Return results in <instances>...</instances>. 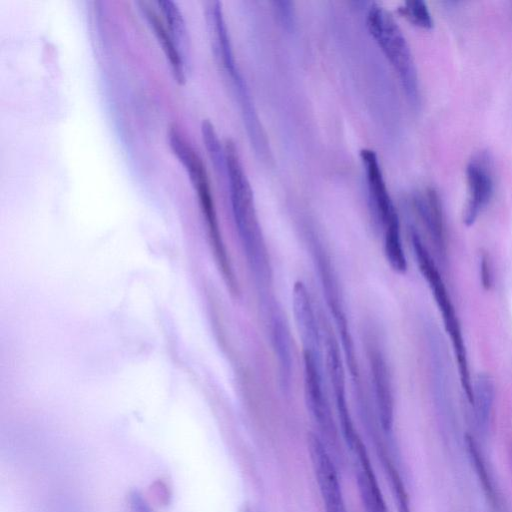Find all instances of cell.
<instances>
[{"instance_id":"cell-1","label":"cell","mask_w":512,"mask_h":512,"mask_svg":"<svg viewBox=\"0 0 512 512\" xmlns=\"http://www.w3.org/2000/svg\"><path fill=\"white\" fill-rule=\"evenodd\" d=\"M224 150L232 211L237 231L254 277L258 281L267 282L271 276V267L255 209L252 188L243 170L234 142L227 140Z\"/></svg>"},{"instance_id":"cell-2","label":"cell","mask_w":512,"mask_h":512,"mask_svg":"<svg viewBox=\"0 0 512 512\" xmlns=\"http://www.w3.org/2000/svg\"><path fill=\"white\" fill-rule=\"evenodd\" d=\"M411 242L419 270L428 283L431 293L435 299V303L441 313L444 328L450 338L457 362L461 387L465 393L467 401L472 404L473 389L468 365L467 350L461 325L451 297L447 291L438 267L415 230L411 231Z\"/></svg>"},{"instance_id":"cell-3","label":"cell","mask_w":512,"mask_h":512,"mask_svg":"<svg viewBox=\"0 0 512 512\" xmlns=\"http://www.w3.org/2000/svg\"><path fill=\"white\" fill-rule=\"evenodd\" d=\"M367 27L396 70L412 105H419L417 69L410 46L394 17L384 7L373 4L367 13Z\"/></svg>"},{"instance_id":"cell-4","label":"cell","mask_w":512,"mask_h":512,"mask_svg":"<svg viewBox=\"0 0 512 512\" xmlns=\"http://www.w3.org/2000/svg\"><path fill=\"white\" fill-rule=\"evenodd\" d=\"M170 147L188 172L196 190L204 217L206 219L214 251L227 282L234 287V276L221 239L214 203L205 166L195 150L183 139L176 126L169 130Z\"/></svg>"},{"instance_id":"cell-5","label":"cell","mask_w":512,"mask_h":512,"mask_svg":"<svg viewBox=\"0 0 512 512\" xmlns=\"http://www.w3.org/2000/svg\"><path fill=\"white\" fill-rule=\"evenodd\" d=\"M305 397L310 414L328 447L338 448V432L325 394L322 357L303 353Z\"/></svg>"},{"instance_id":"cell-6","label":"cell","mask_w":512,"mask_h":512,"mask_svg":"<svg viewBox=\"0 0 512 512\" xmlns=\"http://www.w3.org/2000/svg\"><path fill=\"white\" fill-rule=\"evenodd\" d=\"M308 450L326 512H348L336 465L328 446L317 434H310Z\"/></svg>"},{"instance_id":"cell-7","label":"cell","mask_w":512,"mask_h":512,"mask_svg":"<svg viewBox=\"0 0 512 512\" xmlns=\"http://www.w3.org/2000/svg\"><path fill=\"white\" fill-rule=\"evenodd\" d=\"M326 301L341 333L342 346L352 375H358L353 341L348 330L346 315L342 306L338 281L323 248H314Z\"/></svg>"},{"instance_id":"cell-8","label":"cell","mask_w":512,"mask_h":512,"mask_svg":"<svg viewBox=\"0 0 512 512\" xmlns=\"http://www.w3.org/2000/svg\"><path fill=\"white\" fill-rule=\"evenodd\" d=\"M345 445L354 461L356 482L365 512H388L368 451L360 435H356Z\"/></svg>"},{"instance_id":"cell-9","label":"cell","mask_w":512,"mask_h":512,"mask_svg":"<svg viewBox=\"0 0 512 512\" xmlns=\"http://www.w3.org/2000/svg\"><path fill=\"white\" fill-rule=\"evenodd\" d=\"M292 306L303 353L322 356L320 329L310 295L302 281H296L293 286Z\"/></svg>"},{"instance_id":"cell-10","label":"cell","mask_w":512,"mask_h":512,"mask_svg":"<svg viewBox=\"0 0 512 512\" xmlns=\"http://www.w3.org/2000/svg\"><path fill=\"white\" fill-rule=\"evenodd\" d=\"M468 198L463 212V222L472 226L493 195V178L489 167L480 159L471 160L466 167Z\"/></svg>"},{"instance_id":"cell-11","label":"cell","mask_w":512,"mask_h":512,"mask_svg":"<svg viewBox=\"0 0 512 512\" xmlns=\"http://www.w3.org/2000/svg\"><path fill=\"white\" fill-rule=\"evenodd\" d=\"M360 157L365 167L372 201L384 229L400 225L398 214L390 198L375 152L370 149H362Z\"/></svg>"},{"instance_id":"cell-12","label":"cell","mask_w":512,"mask_h":512,"mask_svg":"<svg viewBox=\"0 0 512 512\" xmlns=\"http://www.w3.org/2000/svg\"><path fill=\"white\" fill-rule=\"evenodd\" d=\"M414 206L434 245V249L439 257L445 260L447 250L446 230L441 201L437 191L430 187L423 194L415 195Z\"/></svg>"},{"instance_id":"cell-13","label":"cell","mask_w":512,"mask_h":512,"mask_svg":"<svg viewBox=\"0 0 512 512\" xmlns=\"http://www.w3.org/2000/svg\"><path fill=\"white\" fill-rule=\"evenodd\" d=\"M370 357L380 426L386 435H391L394 426V402L388 369L379 352L371 353Z\"/></svg>"},{"instance_id":"cell-14","label":"cell","mask_w":512,"mask_h":512,"mask_svg":"<svg viewBox=\"0 0 512 512\" xmlns=\"http://www.w3.org/2000/svg\"><path fill=\"white\" fill-rule=\"evenodd\" d=\"M138 4L169 61L175 80L179 84H183L186 79L185 59L173 41L167 27L151 4L145 1H141Z\"/></svg>"},{"instance_id":"cell-15","label":"cell","mask_w":512,"mask_h":512,"mask_svg":"<svg viewBox=\"0 0 512 512\" xmlns=\"http://www.w3.org/2000/svg\"><path fill=\"white\" fill-rule=\"evenodd\" d=\"M474 418L479 432L485 434L489 428L495 388L492 378L485 373L478 374L472 383Z\"/></svg>"},{"instance_id":"cell-16","label":"cell","mask_w":512,"mask_h":512,"mask_svg":"<svg viewBox=\"0 0 512 512\" xmlns=\"http://www.w3.org/2000/svg\"><path fill=\"white\" fill-rule=\"evenodd\" d=\"M161 13L168 25V31L185 59L188 48V36L183 15L177 4L171 0L157 2Z\"/></svg>"},{"instance_id":"cell-17","label":"cell","mask_w":512,"mask_h":512,"mask_svg":"<svg viewBox=\"0 0 512 512\" xmlns=\"http://www.w3.org/2000/svg\"><path fill=\"white\" fill-rule=\"evenodd\" d=\"M464 440H465V445H466V450H467L468 456L471 460V463L473 464L475 473L480 481V484L482 486L484 494L486 495V497L489 500V502L491 503V505H493L495 508H497L498 507L497 493L495 491L492 479L487 470L486 463L481 454V451L479 450V447H478L475 439L470 434H466Z\"/></svg>"},{"instance_id":"cell-18","label":"cell","mask_w":512,"mask_h":512,"mask_svg":"<svg viewBox=\"0 0 512 512\" xmlns=\"http://www.w3.org/2000/svg\"><path fill=\"white\" fill-rule=\"evenodd\" d=\"M271 331L273 342L279 358L283 381H289L291 367L290 338L288 330L280 315H272Z\"/></svg>"},{"instance_id":"cell-19","label":"cell","mask_w":512,"mask_h":512,"mask_svg":"<svg viewBox=\"0 0 512 512\" xmlns=\"http://www.w3.org/2000/svg\"><path fill=\"white\" fill-rule=\"evenodd\" d=\"M398 12L414 25L430 29L433 27V19L426 3L422 0L404 2Z\"/></svg>"},{"instance_id":"cell-20","label":"cell","mask_w":512,"mask_h":512,"mask_svg":"<svg viewBox=\"0 0 512 512\" xmlns=\"http://www.w3.org/2000/svg\"><path fill=\"white\" fill-rule=\"evenodd\" d=\"M480 281L485 290H490L493 286L492 265L487 252H481L479 259Z\"/></svg>"},{"instance_id":"cell-21","label":"cell","mask_w":512,"mask_h":512,"mask_svg":"<svg viewBox=\"0 0 512 512\" xmlns=\"http://www.w3.org/2000/svg\"><path fill=\"white\" fill-rule=\"evenodd\" d=\"M131 511L132 512H151L149 506L138 492L131 494Z\"/></svg>"},{"instance_id":"cell-22","label":"cell","mask_w":512,"mask_h":512,"mask_svg":"<svg viewBox=\"0 0 512 512\" xmlns=\"http://www.w3.org/2000/svg\"><path fill=\"white\" fill-rule=\"evenodd\" d=\"M244 512H256V511H254V510H246Z\"/></svg>"}]
</instances>
